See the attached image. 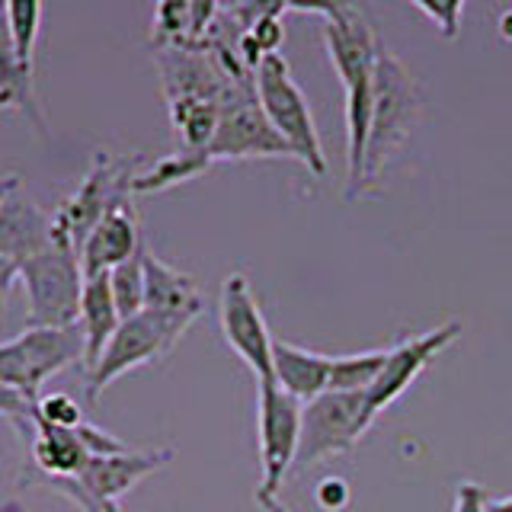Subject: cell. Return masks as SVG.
<instances>
[{
    "mask_svg": "<svg viewBox=\"0 0 512 512\" xmlns=\"http://www.w3.org/2000/svg\"><path fill=\"white\" fill-rule=\"evenodd\" d=\"M256 506H260L263 512H292L288 506H282L276 496H256Z\"/></svg>",
    "mask_w": 512,
    "mask_h": 512,
    "instance_id": "cell-31",
    "label": "cell"
},
{
    "mask_svg": "<svg viewBox=\"0 0 512 512\" xmlns=\"http://www.w3.org/2000/svg\"><path fill=\"white\" fill-rule=\"evenodd\" d=\"M77 362H84V336L77 324L29 327L0 343V384L36 404L42 384Z\"/></svg>",
    "mask_w": 512,
    "mask_h": 512,
    "instance_id": "cell-6",
    "label": "cell"
},
{
    "mask_svg": "<svg viewBox=\"0 0 512 512\" xmlns=\"http://www.w3.org/2000/svg\"><path fill=\"white\" fill-rule=\"evenodd\" d=\"M458 333H461L458 320H448V324H442L436 330L420 333V336H407V340H400L397 346L388 349V359H384L375 384L365 394V410L372 416V423L394 404L397 397L407 394L410 384L423 375V368L458 340Z\"/></svg>",
    "mask_w": 512,
    "mask_h": 512,
    "instance_id": "cell-13",
    "label": "cell"
},
{
    "mask_svg": "<svg viewBox=\"0 0 512 512\" xmlns=\"http://www.w3.org/2000/svg\"><path fill=\"white\" fill-rule=\"evenodd\" d=\"M0 109L26 112L29 119L39 122L36 93H32V74L23 68L20 58L13 52V42L7 32V16L0 20Z\"/></svg>",
    "mask_w": 512,
    "mask_h": 512,
    "instance_id": "cell-20",
    "label": "cell"
},
{
    "mask_svg": "<svg viewBox=\"0 0 512 512\" xmlns=\"http://www.w3.org/2000/svg\"><path fill=\"white\" fill-rule=\"evenodd\" d=\"M55 240V224L42 208L23 196V186H16L0 205V250H7L20 263L32 260Z\"/></svg>",
    "mask_w": 512,
    "mask_h": 512,
    "instance_id": "cell-15",
    "label": "cell"
},
{
    "mask_svg": "<svg viewBox=\"0 0 512 512\" xmlns=\"http://www.w3.org/2000/svg\"><path fill=\"white\" fill-rule=\"evenodd\" d=\"M42 23V0H7V32L13 52L23 68L32 74V58H36V39Z\"/></svg>",
    "mask_w": 512,
    "mask_h": 512,
    "instance_id": "cell-22",
    "label": "cell"
},
{
    "mask_svg": "<svg viewBox=\"0 0 512 512\" xmlns=\"http://www.w3.org/2000/svg\"><path fill=\"white\" fill-rule=\"evenodd\" d=\"M122 317L116 311V301L109 292V272L106 276H96L84 282V295H80V314H77V327L84 336V365L87 372L100 362L103 349L109 346L112 333L119 330Z\"/></svg>",
    "mask_w": 512,
    "mask_h": 512,
    "instance_id": "cell-19",
    "label": "cell"
},
{
    "mask_svg": "<svg viewBox=\"0 0 512 512\" xmlns=\"http://www.w3.org/2000/svg\"><path fill=\"white\" fill-rule=\"evenodd\" d=\"M372 426L365 410V391H324L301 407V436L292 471H311L314 464L346 455Z\"/></svg>",
    "mask_w": 512,
    "mask_h": 512,
    "instance_id": "cell-7",
    "label": "cell"
},
{
    "mask_svg": "<svg viewBox=\"0 0 512 512\" xmlns=\"http://www.w3.org/2000/svg\"><path fill=\"white\" fill-rule=\"evenodd\" d=\"M250 39L256 42V48H260L263 55H272V52H279V45H282V26L279 20H256L250 26Z\"/></svg>",
    "mask_w": 512,
    "mask_h": 512,
    "instance_id": "cell-28",
    "label": "cell"
},
{
    "mask_svg": "<svg viewBox=\"0 0 512 512\" xmlns=\"http://www.w3.org/2000/svg\"><path fill=\"white\" fill-rule=\"evenodd\" d=\"M32 413L39 416V420L52 423V426H61V429H77L84 426V410L74 397L68 394H48V397H39L36 404H32Z\"/></svg>",
    "mask_w": 512,
    "mask_h": 512,
    "instance_id": "cell-24",
    "label": "cell"
},
{
    "mask_svg": "<svg viewBox=\"0 0 512 512\" xmlns=\"http://www.w3.org/2000/svg\"><path fill=\"white\" fill-rule=\"evenodd\" d=\"M20 282L29 298V327H71L80 314L84 272L80 256L64 240H52L42 253L23 263Z\"/></svg>",
    "mask_w": 512,
    "mask_h": 512,
    "instance_id": "cell-8",
    "label": "cell"
},
{
    "mask_svg": "<svg viewBox=\"0 0 512 512\" xmlns=\"http://www.w3.org/2000/svg\"><path fill=\"white\" fill-rule=\"evenodd\" d=\"M141 234H138V218L132 212V205H119L96 224V228L87 234V240L80 244L77 256H80V272H84V282L106 276L119 263L132 260V256L141 250Z\"/></svg>",
    "mask_w": 512,
    "mask_h": 512,
    "instance_id": "cell-14",
    "label": "cell"
},
{
    "mask_svg": "<svg viewBox=\"0 0 512 512\" xmlns=\"http://www.w3.org/2000/svg\"><path fill=\"white\" fill-rule=\"evenodd\" d=\"M420 109H423V96L413 74L388 52V48L378 45L375 112H372V125H368L359 183L352 186V192H346V199H362L365 192L381 180V173L388 170L397 151L407 144L416 119H420Z\"/></svg>",
    "mask_w": 512,
    "mask_h": 512,
    "instance_id": "cell-2",
    "label": "cell"
},
{
    "mask_svg": "<svg viewBox=\"0 0 512 512\" xmlns=\"http://www.w3.org/2000/svg\"><path fill=\"white\" fill-rule=\"evenodd\" d=\"M199 314H167V311H138L135 317H125L119 330L112 333L109 346L103 349L100 362L87 372V400L96 404L100 394L112 381L132 372L138 365H148L164 359L167 352L180 343V336L196 324Z\"/></svg>",
    "mask_w": 512,
    "mask_h": 512,
    "instance_id": "cell-4",
    "label": "cell"
},
{
    "mask_svg": "<svg viewBox=\"0 0 512 512\" xmlns=\"http://www.w3.org/2000/svg\"><path fill=\"white\" fill-rule=\"evenodd\" d=\"M256 432H260V487L256 496H276L298 455L301 400L285 394L276 381H256Z\"/></svg>",
    "mask_w": 512,
    "mask_h": 512,
    "instance_id": "cell-11",
    "label": "cell"
},
{
    "mask_svg": "<svg viewBox=\"0 0 512 512\" xmlns=\"http://www.w3.org/2000/svg\"><path fill=\"white\" fill-rule=\"evenodd\" d=\"M0 416H7V420H13L16 423V429H32V423H29V416H32V404L26 397H20L16 391H10V388H4L0 384Z\"/></svg>",
    "mask_w": 512,
    "mask_h": 512,
    "instance_id": "cell-26",
    "label": "cell"
},
{
    "mask_svg": "<svg viewBox=\"0 0 512 512\" xmlns=\"http://www.w3.org/2000/svg\"><path fill=\"white\" fill-rule=\"evenodd\" d=\"M144 308L167 314H202L199 282L144 247Z\"/></svg>",
    "mask_w": 512,
    "mask_h": 512,
    "instance_id": "cell-18",
    "label": "cell"
},
{
    "mask_svg": "<svg viewBox=\"0 0 512 512\" xmlns=\"http://www.w3.org/2000/svg\"><path fill=\"white\" fill-rule=\"evenodd\" d=\"M218 324L224 340L256 375V381H272V340L276 336L269 333L266 317L253 298V288L244 272H231L224 279L218 298Z\"/></svg>",
    "mask_w": 512,
    "mask_h": 512,
    "instance_id": "cell-12",
    "label": "cell"
},
{
    "mask_svg": "<svg viewBox=\"0 0 512 512\" xmlns=\"http://www.w3.org/2000/svg\"><path fill=\"white\" fill-rule=\"evenodd\" d=\"M16 186H20V176H4V180H0V205H4V199L10 196Z\"/></svg>",
    "mask_w": 512,
    "mask_h": 512,
    "instance_id": "cell-32",
    "label": "cell"
},
{
    "mask_svg": "<svg viewBox=\"0 0 512 512\" xmlns=\"http://www.w3.org/2000/svg\"><path fill=\"white\" fill-rule=\"evenodd\" d=\"M32 423V464L42 471V477H77L84 471V464L90 461V445L84 436V426L77 429H61L39 420L36 413L29 416Z\"/></svg>",
    "mask_w": 512,
    "mask_h": 512,
    "instance_id": "cell-16",
    "label": "cell"
},
{
    "mask_svg": "<svg viewBox=\"0 0 512 512\" xmlns=\"http://www.w3.org/2000/svg\"><path fill=\"white\" fill-rule=\"evenodd\" d=\"M317 503L324 509H343L349 503V487L343 484V480L330 477L317 487Z\"/></svg>",
    "mask_w": 512,
    "mask_h": 512,
    "instance_id": "cell-30",
    "label": "cell"
},
{
    "mask_svg": "<svg viewBox=\"0 0 512 512\" xmlns=\"http://www.w3.org/2000/svg\"><path fill=\"white\" fill-rule=\"evenodd\" d=\"M244 157H292L288 144L266 122L250 80H240L224 96L218 128L212 141H208V148L199 154V164L202 170H208L215 160H244Z\"/></svg>",
    "mask_w": 512,
    "mask_h": 512,
    "instance_id": "cell-9",
    "label": "cell"
},
{
    "mask_svg": "<svg viewBox=\"0 0 512 512\" xmlns=\"http://www.w3.org/2000/svg\"><path fill=\"white\" fill-rule=\"evenodd\" d=\"M327 52L340 84L346 93V154H349V189L359 183L368 125L375 112V64H378V39L365 13L327 20L324 26Z\"/></svg>",
    "mask_w": 512,
    "mask_h": 512,
    "instance_id": "cell-1",
    "label": "cell"
},
{
    "mask_svg": "<svg viewBox=\"0 0 512 512\" xmlns=\"http://www.w3.org/2000/svg\"><path fill=\"white\" fill-rule=\"evenodd\" d=\"M253 90L266 122L276 128L279 138L288 144L292 157H298L314 176L327 173V157L320 148V135L311 116V106L304 100L301 87L295 84L292 71L279 52L266 55L253 71Z\"/></svg>",
    "mask_w": 512,
    "mask_h": 512,
    "instance_id": "cell-3",
    "label": "cell"
},
{
    "mask_svg": "<svg viewBox=\"0 0 512 512\" xmlns=\"http://www.w3.org/2000/svg\"><path fill=\"white\" fill-rule=\"evenodd\" d=\"M109 292L122 320L144 311V247L109 272Z\"/></svg>",
    "mask_w": 512,
    "mask_h": 512,
    "instance_id": "cell-23",
    "label": "cell"
},
{
    "mask_svg": "<svg viewBox=\"0 0 512 512\" xmlns=\"http://www.w3.org/2000/svg\"><path fill=\"white\" fill-rule=\"evenodd\" d=\"M487 512H512V496H503V500H490Z\"/></svg>",
    "mask_w": 512,
    "mask_h": 512,
    "instance_id": "cell-33",
    "label": "cell"
},
{
    "mask_svg": "<svg viewBox=\"0 0 512 512\" xmlns=\"http://www.w3.org/2000/svg\"><path fill=\"white\" fill-rule=\"evenodd\" d=\"M170 461L173 448H122L109 455H90L77 477H48V484L84 512H122V496Z\"/></svg>",
    "mask_w": 512,
    "mask_h": 512,
    "instance_id": "cell-5",
    "label": "cell"
},
{
    "mask_svg": "<svg viewBox=\"0 0 512 512\" xmlns=\"http://www.w3.org/2000/svg\"><path fill=\"white\" fill-rule=\"evenodd\" d=\"M132 180L135 167L132 160L96 154L90 173L84 176V183L77 186L74 196L58 208V215L52 218L55 237L80 250V244L87 240V234L100 224L112 208H119L132 196Z\"/></svg>",
    "mask_w": 512,
    "mask_h": 512,
    "instance_id": "cell-10",
    "label": "cell"
},
{
    "mask_svg": "<svg viewBox=\"0 0 512 512\" xmlns=\"http://www.w3.org/2000/svg\"><path fill=\"white\" fill-rule=\"evenodd\" d=\"M20 269H23V263L16 260V256H10L7 250H0V314L7 311L13 282H20Z\"/></svg>",
    "mask_w": 512,
    "mask_h": 512,
    "instance_id": "cell-29",
    "label": "cell"
},
{
    "mask_svg": "<svg viewBox=\"0 0 512 512\" xmlns=\"http://www.w3.org/2000/svg\"><path fill=\"white\" fill-rule=\"evenodd\" d=\"M7 16V0H0V20Z\"/></svg>",
    "mask_w": 512,
    "mask_h": 512,
    "instance_id": "cell-34",
    "label": "cell"
},
{
    "mask_svg": "<svg viewBox=\"0 0 512 512\" xmlns=\"http://www.w3.org/2000/svg\"><path fill=\"white\" fill-rule=\"evenodd\" d=\"M487 503H490L487 490L474 484V480H464V484H458L452 512H487Z\"/></svg>",
    "mask_w": 512,
    "mask_h": 512,
    "instance_id": "cell-27",
    "label": "cell"
},
{
    "mask_svg": "<svg viewBox=\"0 0 512 512\" xmlns=\"http://www.w3.org/2000/svg\"><path fill=\"white\" fill-rule=\"evenodd\" d=\"M330 365L333 356H324V352H311L295 343L272 340V381L285 394L301 400V404L330 391Z\"/></svg>",
    "mask_w": 512,
    "mask_h": 512,
    "instance_id": "cell-17",
    "label": "cell"
},
{
    "mask_svg": "<svg viewBox=\"0 0 512 512\" xmlns=\"http://www.w3.org/2000/svg\"><path fill=\"white\" fill-rule=\"evenodd\" d=\"M388 349H368V352H352V356H333L330 365V391H365L375 384Z\"/></svg>",
    "mask_w": 512,
    "mask_h": 512,
    "instance_id": "cell-21",
    "label": "cell"
},
{
    "mask_svg": "<svg viewBox=\"0 0 512 512\" xmlns=\"http://www.w3.org/2000/svg\"><path fill=\"white\" fill-rule=\"evenodd\" d=\"M407 4H413L416 10H423L429 20L439 26L442 39H458L464 0H407Z\"/></svg>",
    "mask_w": 512,
    "mask_h": 512,
    "instance_id": "cell-25",
    "label": "cell"
}]
</instances>
